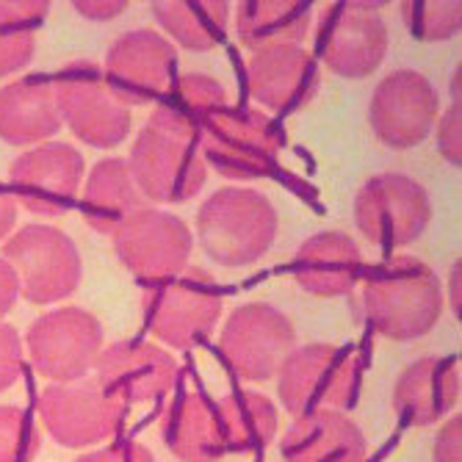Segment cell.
<instances>
[{
  "instance_id": "obj_28",
  "label": "cell",
  "mask_w": 462,
  "mask_h": 462,
  "mask_svg": "<svg viewBox=\"0 0 462 462\" xmlns=\"http://www.w3.org/2000/svg\"><path fill=\"white\" fill-rule=\"evenodd\" d=\"M227 451L249 454L266 448L277 435V407L255 391H236L217 402Z\"/></svg>"
},
{
  "instance_id": "obj_24",
  "label": "cell",
  "mask_w": 462,
  "mask_h": 462,
  "mask_svg": "<svg viewBox=\"0 0 462 462\" xmlns=\"http://www.w3.org/2000/svg\"><path fill=\"white\" fill-rule=\"evenodd\" d=\"M83 217L100 236H114L131 217H136L147 199L142 197L131 166L125 158H106L100 161L80 197Z\"/></svg>"
},
{
  "instance_id": "obj_20",
  "label": "cell",
  "mask_w": 462,
  "mask_h": 462,
  "mask_svg": "<svg viewBox=\"0 0 462 462\" xmlns=\"http://www.w3.org/2000/svg\"><path fill=\"white\" fill-rule=\"evenodd\" d=\"M363 274V255L352 236L329 230L308 238L293 258V277L313 297L332 300L349 293Z\"/></svg>"
},
{
  "instance_id": "obj_6",
  "label": "cell",
  "mask_w": 462,
  "mask_h": 462,
  "mask_svg": "<svg viewBox=\"0 0 462 462\" xmlns=\"http://www.w3.org/2000/svg\"><path fill=\"white\" fill-rule=\"evenodd\" d=\"M280 144L282 139L274 122L252 108H222L199 136L202 158L230 180H258L272 175Z\"/></svg>"
},
{
  "instance_id": "obj_29",
  "label": "cell",
  "mask_w": 462,
  "mask_h": 462,
  "mask_svg": "<svg viewBox=\"0 0 462 462\" xmlns=\"http://www.w3.org/2000/svg\"><path fill=\"white\" fill-rule=\"evenodd\" d=\"M152 14L161 28L178 45L205 53L219 45L227 33L230 6L225 0H197V4H152Z\"/></svg>"
},
{
  "instance_id": "obj_33",
  "label": "cell",
  "mask_w": 462,
  "mask_h": 462,
  "mask_svg": "<svg viewBox=\"0 0 462 462\" xmlns=\"http://www.w3.org/2000/svg\"><path fill=\"white\" fill-rule=\"evenodd\" d=\"M438 150L440 155L459 166L462 163V103L459 97H454V103L448 106V111L443 116H438Z\"/></svg>"
},
{
  "instance_id": "obj_26",
  "label": "cell",
  "mask_w": 462,
  "mask_h": 462,
  "mask_svg": "<svg viewBox=\"0 0 462 462\" xmlns=\"http://www.w3.org/2000/svg\"><path fill=\"white\" fill-rule=\"evenodd\" d=\"M222 108H227V92L222 83L211 75L191 72L172 80V87L161 97L150 122L178 136L199 142L205 125Z\"/></svg>"
},
{
  "instance_id": "obj_1",
  "label": "cell",
  "mask_w": 462,
  "mask_h": 462,
  "mask_svg": "<svg viewBox=\"0 0 462 462\" xmlns=\"http://www.w3.org/2000/svg\"><path fill=\"white\" fill-rule=\"evenodd\" d=\"M363 313L368 324L391 341L421 338L443 313L438 274L418 258H391L371 269L363 285Z\"/></svg>"
},
{
  "instance_id": "obj_18",
  "label": "cell",
  "mask_w": 462,
  "mask_h": 462,
  "mask_svg": "<svg viewBox=\"0 0 462 462\" xmlns=\"http://www.w3.org/2000/svg\"><path fill=\"white\" fill-rule=\"evenodd\" d=\"M97 385L125 407L155 402L178 380V363L155 344L122 341L111 344L97 357Z\"/></svg>"
},
{
  "instance_id": "obj_34",
  "label": "cell",
  "mask_w": 462,
  "mask_h": 462,
  "mask_svg": "<svg viewBox=\"0 0 462 462\" xmlns=\"http://www.w3.org/2000/svg\"><path fill=\"white\" fill-rule=\"evenodd\" d=\"M23 371V344L14 327L0 324V393L9 391Z\"/></svg>"
},
{
  "instance_id": "obj_12",
  "label": "cell",
  "mask_w": 462,
  "mask_h": 462,
  "mask_svg": "<svg viewBox=\"0 0 462 462\" xmlns=\"http://www.w3.org/2000/svg\"><path fill=\"white\" fill-rule=\"evenodd\" d=\"M111 238L122 266L152 285L186 272L194 246L191 230L180 217L150 205L125 222Z\"/></svg>"
},
{
  "instance_id": "obj_32",
  "label": "cell",
  "mask_w": 462,
  "mask_h": 462,
  "mask_svg": "<svg viewBox=\"0 0 462 462\" xmlns=\"http://www.w3.org/2000/svg\"><path fill=\"white\" fill-rule=\"evenodd\" d=\"M39 432L20 407H0V462H33Z\"/></svg>"
},
{
  "instance_id": "obj_14",
  "label": "cell",
  "mask_w": 462,
  "mask_h": 462,
  "mask_svg": "<svg viewBox=\"0 0 462 462\" xmlns=\"http://www.w3.org/2000/svg\"><path fill=\"white\" fill-rule=\"evenodd\" d=\"M383 4H332L319 23L316 53L344 78H365L388 53V25Z\"/></svg>"
},
{
  "instance_id": "obj_35",
  "label": "cell",
  "mask_w": 462,
  "mask_h": 462,
  "mask_svg": "<svg viewBox=\"0 0 462 462\" xmlns=\"http://www.w3.org/2000/svg\"><path fill=\"white\" fill-rule=\"evenodd\" d=\"M435 462H462V415H451L438 432L435 448H432Z\"/></svg>"
},
{
  "instance_id": "obj_2",
  "label": "cell",
  "mask_w": 462,
  "mask_h": 462,
  "mask_svg": "<svg viewBox=\"0 0 462 462\" xmlns=\"http://www.w3.org/2000/svg\"><path fill=\"white\" fill-rule=\"evenodd\" d=\"M280 217L269 197L255 189L227 186L211 194L197 214V238L219 266L258 263L272 249Z\"/></svg>"
},
{
  "instance_id": "obj_39",
  "label": "cell",
  "mask_w": 462,
  "mask_h": 462,
  "mask_svg": "<svg viewBox=\"0 0 462 462\" xmlns=\"http://www.w3.org/2000/svg\"><path fill=\"white\" fill-rule=\"evenodd\" d=\"M14 222H17V199L0 189V241L14 230Z\"/></svg>"
},
{
  "instance_id": "obj_13",
  "label": "cell",
  "mask_w": 462,
  "mask_h": 462,
  "mask_svg": "<svg viewBox=\"0 0 462 462\" xmlns=\"http://www.w3.org/2000/svg\"><path fill=\"white\" fill-rule=\"evenodd\" d=\"M39 418L53 440L67 448H87L108 440L125 421V404L97 385L80 380L51 385L39 393Z\"/></svg>"
},
{
  "instance_id": "obj_25",
  "label": "cell",
  "mask_w": 462,
  "mask_h": 462,
  "mask_svg": "<svg viewBox=\"0 0 462 462\" xmlns=\"http://www.w3.org/2000/svg\"><path fill=\"white\" fill-rule=\"evenodd\" d=\"M163 443L183 462H219L227 446L217 402L199 393L180 396L163 415Z\"/></svg>"
},
{
  "instance_id": "obj_10",
  "label": "cell",
  "mask_w": 462,
  "mask_h": 462,
  "mask_svg": "<svg viewBox=\"0 0 462 462\" xmlns=\"http://www.w3.org/2000/svg\"><path fill=\"white\" fill-rule=\"evenodd\" d=\"M293 346L297 329L291 319L266 302L236 308L219 338L227 368L246 383H266L277 376Z\"/></svg>"
},
{
  "instance_id": "obj_3",
  "label": "cell",
  "mask_w": 462,
  "mask_h": 462,
  "mask_svg": "<svg viewBox=\"0 0 462 462\" xmlns=\"http://www.w3.org/2000/svg\"><path fill=\"white\" fill-rule=\"evenodd\" d=\"M4 261L14 272L20 297L33 305L67 300L83 280L80 252L67 233L48 225H31L4 244Z\"/></svg>"
},
{
  "instance_id": "obj_7",
  "label": "cell",
  "mask_w": 462,
  "mask_h": 462,
  "mask_svg": "<svg viewBox=\"0 0 462 462\" xmlns=\"http://www.w3.org/2000/svg\"><path fill=\"white\" fill-rule=\"evenodd\" d=\"M103 341V324L80 308H61L39 316L25 338L36 374L59 385L80 383L97 365Z\"/></svg>"
},
{
  "instance_id": "obj_21",
  "label": "cell",
  "mask_w": 462,
  "mask_h": 462,
  "mask_svg": "<svg viewBox=\"0 0 462 462\" xmlns=\"http://www.w3.org/2000/svg\"><path fill=\"white\" fill-rule=\"evenodd\" d=\"M459 399V360L421 357L407 365L393 388V404L412 427H430Z\"/></svg>"
},
{
  "instance_id": "obj_38",
  "label": "cell",
  "mask_w": 462,
  "mask_h": 462,
  "mask_svg": "<svg viewBox=\"0 0 462 462\" xmlns=\"http://www.w3.org/2000/svg\"><path fill=\"white\" fill-rule=\"evenodd\" d=\"M17 297H20V291H17L14 272L9 269V263L4 258H0V319L14 308Z\"/></svg>"
},
{
  "instance_id": "obj_5",
  "label": "cell",
  "mask_w": 462,
  "mask_h": 462,
  "mask_svg": "<svg viewBox=\"0 0 462 462\" xmlns=\"http://www.w3.org/2000/svg\"><path fill=\"white\" fill-rule=\"evenodd\" d=\"M222 316V291L205 272H180L144 293L147 329L175 349H191L214 332Z\"/></svg>"
},
{
  "instance_id": "obj_22",
  "label": "cell",
  "mask_w": 462,
  "mask_h": 462,
  "mask_svg": "<svg viewBox=\"0 0 462 462\" xmlns=\"http://www.w3.org/2000/svg\"><path fill=\"white\" fill-rule=\"evenodd\" d=\"M285 462H365V435L341 410H321L293 421L282 438Z\"/></svg>"
},
{
  "instance_id": "obj_8",
  "label": "cell",
  "mask_w": 462,
  "mask_h": 462,
  "mask_svg": "<svg viewBox=\"0 0 462 462\" xmlns=\"http://www.w3.org/2000/svg\"><path fill=\"white\" fill-rule=\"evenodd\" d=\"M56 100L61 119L72 134L89 147L111 150L131 134V108H125L111 92L103 69L92 61H75L64 67L56 80Z\"/></svg>"
},
{
  "instance_id": "obj_30",
  "label": "cell",
  "mask_w": 462,
  "mask_h": 462,
  "mask_svg": "<svg viewBox=\"0 0 462 462\" xmlns=\"http://www.w3.org/2000/svg\"><path fill=\"white\" fill-rule=\"evenodd\" d=\"M45 0H0V78L31 64L36 28L48 17Z\"/></svg>"
},
{
  "instance_id": "obj_23",
  "label": "cell",
  "mask_w": 462,
  "mask_h": 462,
  "mask_svg": "<svg viewBox=\"0 0 462 462\" xmlns=\"http://www.w3.org/2000/svg\"><path fill=\"white\" fill-rule=\"evenodd\" d=\"M61 125L53 80L20 78L0 89V139L6 144L48 142L61 131Z\"/></svg>"
},
{
  "instance_id": "obj_19",
  "label": "cell",
  "mask_w": 462,
  "mask_h": 462,
  "mask_svg": "<svg viewBox=\"0 0 462 462\" xmlns=\"http://www.w3.org/2000/svg\"><path fill=\"white\" fill-rule=\"evenodd\" d=\"M319 83V67L302 45H274L246 59L249 95L274 114L308 106Z\"/></svg>"
},
{
  "instance_id": "obj_27",
  "label": "cell",
  "mask_w": 462,
  "mask_h": 462,
  "mask_svg": "<svg viewBox=\"0 0 462 462\" xmlns=\"http://www.w3.org/2000/svg\"><path fill=\"white\" fill-rule=\"evenodd\" d=\"M313 25L310 4L300 0H249L238 6V42L252 53L274 45H302Z\"/></svg>"
},
{
  "instance_id": "obj_37",
  "label": "cell",
  "mask_w": 462,
  "mask_h": 462,
  "mask_svg": "<svg viewBox=\"0 0 462 462\" xmlns=\"http://www.w3.org/2000/svg\"><path fill=\"white\" fill-rule=\"evenodd\" d=\"M72 6L78 14L89 17V20H111L128 9V0H78Z\"/></svg>"
},
{
  "instance_id": "obj_17",
  "label": "cell",
  "mask_w": 462,
  "mask_h": 462,
  "mask_svg": "<svg viewBox=\"0 0 462 462\" xmlns=\"http://www.w3.org/2000/svg\"><path fill=\"white\" fill-rule=\"evenodd\" d=\"M178 51L155 31H131L116 39L106 59V80L125 108L161 100L175 80Z\"/></svg>"
},
{
  "instance_id": "obj_36",
  "label": "cell",
  "mask_w": 462,
  "mask_h": 462,
  "mask_svg": "<svg viewBox=\"0 0 462 462\" xmlns=\"http://www.w3.org/2000/svg\"><path fill=\"white\" fill-rule=\"evenodd\" d=\"M75 462H155L152 451L144 448L136 440H125L116 446H108L103 451H92V454H83Z\"/></svg>"
},
{
  "instance_id": "obj_11",
  "label": "cell",
  "mask_w": 462,
  "mask_h": 462,
  "mask_svg": "<svg viewBox=\"0 0 462 462\" xmlns=\"http://www.w3.org/2000/svg\"><path fill=\"white\" fill-rule=\"evenodd\" d=\"M355 222L368 241L399 249L430 227L432 199L418 180L385 172L360 189L355 199Z\"/></svg>"
},
{
  "instance_id": "obj_16",
  "label": "cell",
  "mask_w": 462,
  "mask_h": 462,
  "mask_svg": "<svg viewBox=\"0 0 462 462\" xmlns=\"http://www.w3.org/2000/svg\"><path fill=\"white\" fill-rule=\"evenodd\" d=\"M12 197L33 217H61L78 199L83 180V155L64 142H45L9 166Z\"/></svg>"
},
{
  "instance_id": "obj_31",
  "label": "cell",
  "mask_w": 462,
  "mask_h": 462,
  "mask_svg": "<svg viewBox=\"0 0 462 462\" xmlns=\"http://www.w3.org/2000/svg\"><path fill=\"white\" fill-rule=\"evenodd\" d=\"M404 25L412 36L424 42H443L459 33L462 25V4H432V0H407L402 4Z\"/></svg>"
},
{
  "instance_id": "obj_15",
  "label": "cell",
  "mask_w": 462,
  "mask_h": 462,
  "mask_svg": "<svg viewBox=\"0 0 462 462\" xmlns=\"http://www.w3.org/2000/svg\"><path fill=\"white\" fill-rule=\"evenodd\" d=\"M438 108V92L421 72L396 69L374 89L368 122L374 136L385 147L410 150L435 131Z\"/></svg>"
},
{
  "instance_id": "obj_9",
  "label": "cell",
  "mask_w": 462,
  "mask_h": 462,
  "mask_svg": "<svg viewBox=\"0 0 462 462\" xmlns=\"http://www.w3.org/2000/svg\"><path fill=\"white\" fill-rule=\"evenodd\" d=\"M128 166L144 199L170 205L199 194L208 178L199 142L158 128L152 122L139 134Z\"/></svg>"
},
{
  "instance_id": "obj_40",
  "label": "cell",
  "mask_w": 462,
  "mask_h": 462,
  "mask_svg": "<svg viewBox=\"0 0 462 462\" xmlns=\"http://www.w3.org/2000/svg\"><path fill=\"white\" fill-rule=\"evenodd\" d=\"M459 272H462V263L457 261V263H454V269H451V308L457 310V316H459V310H462V297H459Z\"/></svg>"
},
{
  "instance_id": "obj_4",
  "label": "cell",
  "mask_w": 462,
  "mask_h": 462,
  "mask_svg": "<svg viewBox=\"0 0 462 462\" xmlns=\"http://www.w3.org/2000/svg\"><path fill=\"white\" fill-rule=\"evenodd\" d=\"M277 380L282 407L302 418L349 404L360 383V365L355 352L332 344H308L285 357Z\"/></svg>"
}]
</instances>
